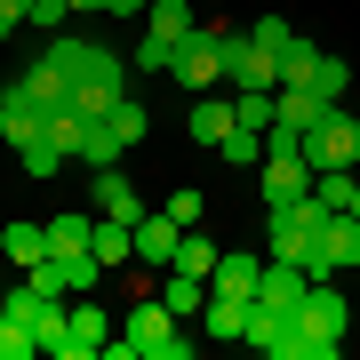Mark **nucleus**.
Returning a JSON list of instances; mask_svg holds the SVG:
<instances>
[{"label": "nucleus", "mask_w": 360, "mask_h": 360, "mask_svg": "<svg viewBox=\"0 0 360 360\" xmlns=\"http://www.w3.org/2000/svg\"><path fill=\"white\" fill-rule=\"evenodd\" d=\"M248 40H257V49H272V56H281L288 40H296V25H288V16H248Z\"/></svg>", "instance_id": "obj_29"}, {"label": "nucleus", "mask_w": 360, "mask_h": 360, "mask_svg": "<svg viewBox=\"0 0 360 360\" xmlns=\"http://www.w3.org/2000/svg\"><path fill=\"white\" fill-rule=\"evenodd\" d=\"M40 120H49V112H40V96L25 89V72H16L8 89H0V136H8V144H32Z\"/></svg>", "instance_id": "obj_10"}, {"label": "nucleus", "mask_w": 360, "mask_h": 360, "mask_svg": "<svg viewBox=\"0 0 360 360\" xmlns=\"http://www.w3.org/2000/svg\"><path fill=\"white\" fill-rule=\"evenodd\" d=\"M352 217H360V184H352Z\"/></svg>", "instance_id": "obj_38"}, {"label": "nucleus", "mask_w": 360, "mask_h": 360, "mask_svg": "<svg viewBox=\"0 0 360 360\" xmlns=\"http://www.w3.org/2000/svg\"><path fill=\"white\" fill-rule=\"evenodd\" d=\"M32 352H40V336L25 321H0V360H32Z\"/></svg>", "instance_id": "obj_30"}, {"label": "nucleus", "mask_w": 360, "mask_h": 360, "mask_svg": "<svg viewBox=\"0 0 360 360\" xmlns=\"http://www.w3.org/2000/svg\"><path fill=\"white\" fill-rule=\"evenodd\" d=\"M240 129V112H232V104H217V96H193V136L208 144V153H217V144Z\"/></svg>", "instance_id": "obj_19"}, {"label": "nucleus", "mask_w": 360, "mask_h": 360, "mask_svg": "<svg viewBox=\"0 0 360 360\" xmlns=\"http://www.w3.org/2000/svg\"><path fill=\"white\" fill-rule=\"evenodd\" d=\"M120 153H129V144H120L112 129H104V120H89V129H80V153H72V160H89V168H112Z\"/></svg>", "instance_id": "obj_23"}, {"label": "nucleus", "mask_w": 360, "mask_h": 360, "mask_svg": "<svg viewBox=\"0 0 360 360\" xmlns=\"http://www.w3.org/2000/svg\"><path fill=\"white\" fill-rule=\"evenodd\" d=\"M96 217H49V257H72V248H89Z\"/></svg>", "instance_id": "obj_26"}, {"label": "nucleus", "mask_w": 360, "mask_h": 360, "mask_svg": "<svg viewBox=\"0 0 360 360\" xmlns=\"http://www.w3.org/2000/svg\"><path fill=\"white\" fill-rule=\"evenodd\" d=\"M208 296H217V288H208L200 272H176V264H168V288H160V304L176 312V321H200V312H208Z\"/></svg>", "instance_id": "obj_14"}, {"label": "nucleus", "mask_w": 360, "mask_h": 360, "mask_svg": "<svg viewBox=\"0 0 360 360\" xmlns=\"http://www.w3.org/2000/svg\"><path fill=\"white\" fill-rule=\"evenodd\" d=\"M104 336H112V328H104V312L89 304V296H72V328L56 336V352H49V360H96V352H104Z\"/></svg>", "instance_id": "obj_9"}, {"label": "nucleus", "mask_w": 360, "mask_h": 360, "mask_svg": "<svg viewBox=\"0 0 360 360\" xmlns=\"http://www.w3.org/2000/svg\"><path fill=\"white\" fill-rule=\"evenodd\" d=\"M184 232H193V224H176L168 208H144V217H136V264L144 272H168V257H176Z\"/></svg>", "instance_id": "obj_8"}, {"label": "nucleus", "mask_w": 360, "mask_h": 360, "mask_svg": "<svg viewBox=\"0 0 360 360\" xmlns=\"http://www.w3.org/2000/svg\"><path fill=\"white\" fill-rule=\"evenodd\" d=\"M168 264H176V272H200V281H208V264H217V240H200V232H184V240H176V257H168Z\"/></svg>", "instance_id": "obj_27"}, {"label": "nucleus", "mask_w": 360, "mask_h": 360, "mask_svg": "<svg viewBox=\"0 0 360 360\" xmlns=\"http://www.w3.org/2000/svg\"><path fill=\"white\" fill-rule=\"evenodd\" d=\"M16 160H25V176H40V184H49L56 168H65V144H49V129H40L32 144H16Z\"/></svg>", "instance_id": "obj_24"}, {"label": "nucleus", "mask_w": 360, "mask_h": 360, "mask_svg": "<svg viewBox=\"0 0 360 360\" xmlns=\"http://www.w3.org/2000/svg\"><path fill=\"white\" fill-rule=\"evenodd\" d=\"M312 89H321L328 104H345V89H352V72L336 65V56H321V72H312Z\"/></svg>", "instance_id": "obj_33"}, {"label": "nucleus", "mask_w": 360, "mask_h": 360, "mask_svg": "<svg viewBox=\"0 0 360 360\" xmlns=\"http://www.w3.org/2000/svg\"><path fill=\"white\" fill-rule=\"evenodd\" d=\"M193 25H200V8H193V0H153V8H144V32H153V40H168V49H176Z\"/></svg>", "instance_id": "obj_16"}, {"label": "nucleus", "mask_w": 360, "mask_h": 360, "mask_svg": "<svg viewBox=\"0 0 360 360\" xmlns=\"http://www.w3.org/2000/svg\"><path fill=\"white\" fill-rule=\"evenodd\" d=\"M352 184H360V168H312V200L321 208H352Z\"/></svg>", "instance_id": "obj_22"}, {"label": "nucleus", "mask_w": 360, "mask_h": 360, "mask_svg": "<svg viewBox=\"0 0 360 360\" xmlns=\"http://www.w3.org/2000/svg\"><path fill=\"white\" fill-rule=\"evenodd\" d=\"M96 208H104V217H120V224H136V217H144V200H136V184L120 176V160H112V168H96Z\"/></svg>", "instance_id": "obj_15"}, {"label": "nucleus", "mask_w": 360, "mask_h": 360, "mask_svg": "<svg viewBox=\"0 0 360 360\" xmlns=\"http://www.w3.org/2000/svg\"><path fill=\"white\" fill-rule=\"evenodd\" d=\"M0 257H8L16 272L49 257V224H32V217H16V224H0Z\"/></svg>", "instance_id": "obj_13"}, {"label": "nucleus", "mask_w": 360, "mask_h": 360, "mask_svg": "<svg viewBox=\"0 0 360 360\" xmlns=\"http://www.w3.org/2000/svg\"><path fill=\"white\" fill-rule=\"evenodd\" d=\"M129 72H168V40H153V32H144L136 49H129Z\"/></svg>", "instance_id": "obj_32"}, {"label": "nucleus", "mask_w": 360, "mask_h": 360, "mask_svg": "<svg viewBox=\"0 0 360 360\" xmlns=\"http://www.w3.org/2000/svg\"><path fill=\"white\" fill-rule=\"evenodd\" d=\"M168 80L193 89V96H208V89L224 80V16H200V25L168 49Z\"/></svg>", "instance_id": "obj_3"}, {"label": "nucleus", "mask_w": 360, "mask_h": 360, "mask_svg": "<svg viewBox=\"0 0 360 360\" xmlns=\"http://www.w3.org/2000/svg\"><path fill=\"white\" fill-rule=\"evenodd\" d=\"M217 153H224V168H257V160H264V136H257V129H232Z\"/></svg>", "instance_id": "obj_28"}, {"label": "nucleus", "mask_w": 360, "mask_h": 360, "mask_svg": "<svg viewBox=\"0 0 360 360\" xmlns=\"http://www.w3.org/2000/svg\"><path fill=\"white\" fill-rule=\"evenodd\" d=\"M89 8H104V0H72V16H89Z\"/></svg>", "instance_id": "obj_37"}, {"label": "nucleus", "mask_w": 360, "mask_h": 360, "mask_svg": "<svg viewBox=\"0 0 360 360\" xmlns=\"http://www.w3.org/2000/svg\"><path fill=\"white\" fill-rule=\"evenodd\" d=\"M304 160H312V168H360V120L345 112V104L304 136Z\"/></svg>", "instance_id": "obj_6"}, {"label": "nucleus", "mask_w": 360, "mask_h": 360, "mask_svg": "<svg viewBox=\"0 0 360 360\" xmlns=\"http://www.w3.org/2000/svg\"><path fill=\"white\" fill-rule=\"evenodd\" d=\"M200 336H184V321L160 304V296H136L129 304V328L104 336V360H193Z\"/></svg>", "instance_id": "obj_1"}, {"label": "nucleus", "mask_w": 360, "mask_h": 360, "mask_svg": "<svg viewBox=\"0 0 360 360\" xmlns=\"http://www.w3.org/2000/svg\"><path fill=\"white\" fill-rule=\"evenodd\" d=\"M104 8H112V16H144L153 0H104Z\"/></svg>", "instance_id": "obj_36"}, {"label": "nucleus", "mask_w": 360, "mask_h": 360, "mask_svg": "<svg viewBox=\"0 0 360 360\" xmlns=\"http://www.w3.org/2000/svg\"><path fill=\"white\" fill-rule=\"evenodd\" d=\"M200 336H224V345H240V336H248V296H208Z\"/></svg>", "instance_id": "obj_17"}, {"label": "nucleus", "mask_w": 360, "mask_h": 360, "mask_svg": "<svg viewBox=\"0 0 360 360\" xmlns=\"http://www.w3.org/2000/svg\"><path fill=\"white\" fill-rule=\"evenodd\" d=\"M16 25H25V0H0V40H8Z\"/></svg>", "instance_id": "obj_35"}, {"label": "nucleus", "mask_w": 360, "mask_h": 360, "mask_svg": "<svg viewBox=\"0 0 360 360\" xmlns=\"http://www.w3.org/2000/svg\"><path fill=\"white\" fill-rule=\"evenodd\" d=\"M25 89L40 96V112H56V104H72V80H65V72H56V65H49V56H32V65H25Z\"/></svg>", "instance_id": "obj_20"}, {"label": "nucleus", "mask_w": 360, "mask_h": 360, "mask_svg": "<svg viewBox=\"0 0 360 360\" xmlns=\"http://www.w3.org/2000/svg\"><path fill=\"white\" fill-rule=\"evenodd\" d=\"M104 129H112L120 144H144V129H153V112H144V104H136V96H120V104H112V112H104Z\"/></svg>", "instance_id": "obj_25"}, {"label": "nucleus", "mask_w": 360, "mask_h": 360, "mask_svg": "<svg viewBox=\"0 0 360 360\" xmlns=\"http://www.w3.org/2000/svg\"><path fill=\"white\" fill-rule=\"evenodd\" d=\"M328 112H336V104H328L321 89H281V120H288V129H304V136H312Z\"/></svg>", "instance_id": "obj_18"}, {"label": "nucleus", "mask_w": 360, "mask_h": 360, "mask_svg": "<svg viewBox=\"0 0 360 360\" xmlns=\"http://www.w3.org/2000/svg\"><path fill=\"white\" fill-rule=\"evenodd\" d=\"M65 16H72V0H25V25L40 32H65Z\"/></svg>", "instance_id": "obj_31"}, {"label": "nucleus", "mask_w": 360, "mask_h": 360, "mask_svg": "<svg viewBox=\"0 0 360 360\" xmlns=\"http://www.w3.org/2000/svg\"><path fill=\"white\" fill-rule=\"evenodd\" d=\"M168 217H176V224H200V217H208V193H193V184L168 193Z\"/></svg>", "instance_id": "obj_34"}, {"label": "nucleus", "mask_w": 360, "mask_h": 360, "mask_svg": "<svg viewBox=\"0 0 360 360\" xmlns=\"http://www.w3.org/2000/svg\"><path fill=\"white\" fill-rule=\"evenodd\" d=\"M304 272H312V281L360 272V217H352V208H328V217H321V257H312Z\"/></svg>", "instance_id": "obj_4"}, {"label": "nucleus", "mask_w": 360, "mask_h": 360, "mask_svg": "<svg viewBox=\"0 0 360 360\" xmlns=\"http://www.w3.org/2000/svg\"><path fill=\"white\" fill-rule=\"evenodd\" d=\"M257 272H264L257 248H217V264H208V288H217V296H257Z\"/></svg>", "instance_id": "obj_11"}, {"label": "nucleus", "mask_w": 360, "mask_h": 360, "mask_svg": "<svg viewBox=\"0 0 360 360\" xmlns=\"http://www.w3.org/2000/svg\"><path fill=\"white\" fill-rule=\"evenodd\" d=\"M312 72H321V49H312L304 32L281 49V89H312Z\"/></svg>", "instance_id": "obj_21"}, {"label": "nucleus", "mask_w": 360, "mask_h": 360, "mask_svg": "<svg viewBox=\"0 0 360 360\" xmlns=\"http://www.w3.org/2000/svg\"><path fill=\"white\" fill-rule=\"evenodd\" d=\"M224 80L232 89H281V56L257 49L248 25H224Z\"/></svg>", "instance_id": "obj_5"}, {"label": "nucleus", "mask_w": 360, "mask_h": 360, "mask_svg": "<svg viewBox=\"0 0 360 360\" xmlns=\"http://www.w3.org/2000/svg\"><path fill=\"white\" fill-rule=\"evenodd\" d=\"M257 193H264V208L304 200V193H312V160H304V153H264V160H257Z\"/></svg>", "instance_id": "obj_7"}, {"label": "nucleus", "mask_w": 360, "mask_h": 360, "mask_svg": "<svg viewBox=\"0 0 360 360\" xmlns=\"http://www.w3.org/2000/svg\"><path fill=\"white\" fill-rule=\"evenodd\" d=\"M345 288L336 281H312L304 288V304H296V321H288V336H281V360H336L345 352Z\"/></svg>", "instance_id": "obj_2"}, {"label": "nucleus", "mask_w": 360, "mask_h": 360, "mask_svg": "<svg viewBox=\"0 0 360 360\" xmlns=\"http://www.w3.org/2000/svg\"><path fill=\"white\" fill-rule=\"evenodd\" d=\"M89 248L104 257V272H129V264H136V224H120V217H96Z\"/></svg>", "instance_id": "obj_12"}]
</instances>
